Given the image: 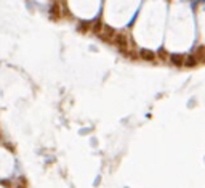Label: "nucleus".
<instances>
[{"instance_id":"f257e3e1","label":"nucleus","mask_w":205,"mask_h":188,"mask_svg":"<svg viewBox=\"0 0 205 188\" xmlns=\"http://www.w3.org/2000/svg\"><path fill=\"white\" fill-rule=\"evenodd\" d=\"M172 60H173V63H176V64L181 63V58H178V56H172Z\"/></svg>"}]
</instances>
